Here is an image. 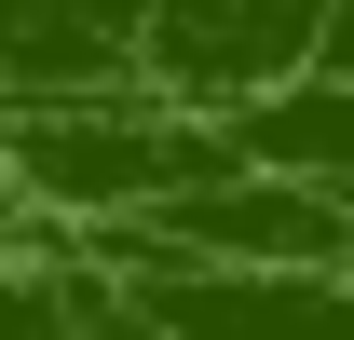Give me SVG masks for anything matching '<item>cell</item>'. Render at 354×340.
<instances>
[{
	"label": "cell",
	"mask_w": 354,
	"mask_h": 340,
	"mask_svg": "<svg viewBox=\"0 0 354 340\" xmlns=\"http://www.w3.org/2000/svg\"><path fill=\"white\" fill-rule=\"evenodd\" d=\"M313 55H327V0H286V14H259V0H232V14H123V68L136 95H164L177 123H245V109H272L286 82H313Z\"/></svg>",
	"instance_id": "1"
},
{
	"label": "cell",
	"mask_w": 354,
	"mask_h": 340,
	"mask_svg": "<svg viewBox=\"0 0 354 340\" xmlns=\"http://www.w3.org/2000/svg\"><path fill=\"white\" fill-rule=\"evenodd\" d=\"M123 286L150 299L164 340H354V258L341 272H123Z\"/></svg>",
	"instance_id": "2"
},
{
	"label": "cell",
	"mask_w": 354,
	"mask_h": 340,
	"mask_svg": "<svg viewBox=\"0 0 354 340\" xmlns=\"http://www.w3.org/2000/svg\"><path fill=\"white\" fill-rule=\"evenodd\" d=\"M55 286H68V340H164L123 272H95V258H68V245H55Z\"/></svg>",
	"instance_id": "3"
}]
</instances>
